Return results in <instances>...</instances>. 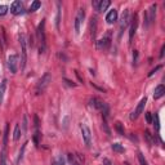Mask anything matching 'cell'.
<instances>
[{
	"label": "cell",
	"instance_id": "11",
	"mask_svg": "<svg viewBox=\"0 0 165 165\" xmlns=\"http://www.w3.org/2000/svg\"><path fill=\"white\" fill-rule=\"evenodd\" d=\"M110 44H111L110 35L103 36L102 39H99V40L97 41V49H99V50H106V49H108Z\"/></svg>",
	"mask_w": 165,
	"mask_h": 165
},
{
	"label": "cell",
	"instance_id": "4",
	"mask_svg": "<svg viewBox=\"0 0 165 165\" xmlns=\"http://www.w3.org/2000/svg\"><path fill=\"white\" fill-rule=\"evenodd\" d=\"M89 103H90V105H92L95 110L102 111V112H103V115H105V119L107 117V114H108V107H107V105H106V103L103 102V101H101L99 98H90Z\"/></svg>",
	"mask_w": 165,
	"mask_h": 165
},
{
	"label": "cell",
	"instance_id": "2",
	"mask_svg": "<svg viewBox=\"0 0 165 165\" xmlns=\"http://www.w3.org/2000/svg\"><path fill=\"white\" fill-rule=\"evenodd\" d=\"M50 83H52V75L49 72H45L44 75L41 76V79L39 80V83L36 85V94H43V93H44Z\"/></svg>",
	"mask_w": 165,
	"mask_h": 165
},
{
	"label": "cell",
	"instance_id": "22",
	"mask_svg": "<svg viewBox=\"0 0 165 165\" xmlns=\"http://www.w3.org/2000/svg\"><path fill=\"white\" fill-rule=\"evenodd\" d=\"M41 7V3L39 2V0H35L31 5H30V12H35V11H38L39 8Z\"/></svg>",
	"mask_w": 165,
	"mask_h": 165
},
{
	"label": "cell",
	"instance_id": "29",
	"mask_svg": "<svg viewBox=\"0 0 165 165\" xmlns=\"http://www.w3.org/2000/svg\"><path fill=\"white\" fill-rule=\"evenodd\" d=\"M116 130L119 132V134H121V135H124V128H123V125H121V123H116Z\"/></svg>",
	"mask_w": 165,
	"mask_h": 165
},
{
	"label": "cell",
	"instance_id": "34",
	"mask_svg": "<svg viewBox=\"0 0 165 165\" xmlns=\"http://www.w3.org/2000/svg\"><path fill=\"white\" fill-rule=\"evenodd\" d=\"M146 121H147V124H152V116H151L150 112L146 114Z\"/></svg>",
	"mask_w": 165,
	"mask_h": 165
},
{
	"label": "cell",
	"instance_id": "10",
	"mask_svg": "<svg viewBox=\"0 0 165 165\" xmlns=\"http://www.w3.org/2000/svg\"><path fill=\"white\" fill-rule=\"evenodd\" d=\"M67 159L70 165H81L84 163V159L81 158L80 154H68Z\"/></svg>",
	"mask_w": 165,
	"mask_h": 165
},
{
	"label": "cell",
	"instance_id": "3",
	"mask_svg": "<svg viewBox=\"0 0 165 165\" xmlns=\"http://www.w3.org/2000/svg\"><path fill=\"white\" fill-rule=\"evenodd\" d=\"M26 36L25 34L20 35V44H21V70H25L26 61H27V45H26Z\"/></svg>",
	"mask_w": 165,
	"mask_h": 165
},
{
	"label": "cell",
	"instance_id": "32",
	"mask_svg": "<svg viewBox=\"0 0 165 165\" xmlns=\"http://www.w3.org/2000/svg\"><path fill=\"white\" fill-rule=\"evenodd\" d=\"M0 165H5V151H2L0 154Z\"/></svg>",
	"mask_w": 165,
	"mask_h": 165
},
{
	"label": "cell",
	"instance_id": "18",
	"mask_svg": "<svg viewBox=\"0 0 165 165\" xmlns=\"http://www.w3.org/2000/svg\"><path fill=\"white\" fill-rule=\"evenodd\" d=\"M7 79H4L2 83H0V105L3 103V98H4V93H5V89H7Z\"/></svg>",
	"mask_w": 165,
	"mask_h": 165
},
{
	"label": "cell",
	"instance_id": "6",
	"mask_svg": "<svg viewBox=\"0 0 165 165\" xmlns=\"http://www.w3.org/2000/svg\"><path fill=\"white\" fill-rule=\"evenodd\" d=\"M85 18V11L84 8H80L79 11H77V14L75 17V32L79 34L80 32V27H81V23Z\"/></svg>",
	"mask_w": 165,
	"mask_h": 165
},
{
	"label": "cell",
	"instance_id": "16",
	"mask_svg": "<svg viewBox=\"0 0 165 165\" xmlns=\"http://www.w3.org/2000/svg\"><path fill=\"white\" fill-rule=\"evenodd\" d=\"M164 94H165V86H164V85H159V86H156V89H155L154 98H155V99H159V98L163 97Z\"/></svg>",
	"mask_w": 165,
	"mask_h": 165
},
{
	"label": "cell",
	"instance_id": "33",
	"mask_svg": "<svg viewBox=\"0 0 165 165\" xmlns=\"http://www.w3.org/2000/svg\"><path fill=\"white\" fill-rule=\"evenodd\" d=\"M99 3H101V0H94V2L92 3V7H93L97 12H98V8H99Z\"/></svg>",
	"mask_w": 165,
	"mask_h": 165
},
{
	"label": "cell",
	"instance_id": "26",
	"mask_svg": "<svg viewBox=\"0 0 165 165\" xmlns=\"http://www.w3.org/2000/svg\"><path fill=\"white\" fill-rule=\"evenodd\" d=\"M138 160H140V164H141V165H149V164H147V160L144 159V156H143L142 152L138 154Z\"/></svg>",
	"mask_w": 165,
	"mask_h": 165
},
{
	"label": "cell",
	"instance_id": "31",
	"mask_svg": "<svg viewBox=\"0 0 165 165\" xmlns=\"http://www.w3.org/2000/svg\"><path fill=\"white\" fill-rule=\"evenodd\" d=\"M8 12V7L7 5H0V16H5Z\"/></svg>",
	"mask_w": 165,
	"mask_h": 165
},
{
	"label": "cell",
	"instance_id": "35",
	"mask_svg": "<svg viewBox=\"0 0 165 165\" xmlns=\"http://www.w3.org/2000/svg\"><path fill=\"white\" fill-rule=\"evenodd\" d=\"M133 62H134V65H137V62H138V52L137 50L133 52Z\"/></svg>",
	"mask_w": 165,
	"mask_h": 165
},
{
	"label": "cell",
	"instance_id": "5",
	"mask_svg": "<svg viewBox=\"0 0 165 165\" xmlns=\"http://www.w3.org/2000/svg\"><path fill=\"white\" fill-rule=\"evenodd\" d=\"M80 129H81V134H83V140H84L85 146L90 147V144H92V132H90V129L88 128L86 124H81Z\"/></svg>",
	"mask_w": 165,
	"mask_h": 165
},
{
	"label": "cell",
	"instance_id": "7",
	"mask_svg": "<svg viewBox=\"0 0 165 165\" xmlns=\"http://www.w3.org/2000/svg\"><path fill=\"white\" fill-rule=\"evenodd\" d=\"M8 68L12 74H16L18 71V56L17 54H12L8 57Z\"/></svg>",
	"mask_w": 165,
	"mask_h": 165
},
{
	"label": "cell",
	"instance_id": "38",
	"mask_svg": "<svg viewBox=\"0 0 165 165\" xmlns=\"http://www.w3.org/2000/svg\"><path fill=\"white\" fill-rule=\"evenodd\" d=\"M164 52H165V45H163V47H161V52H160V58H163V57H164Z\"/></svg>",
	"mask_w": 165,
	"mask_h": 165
},
{
	"label": "cell",
	"instance_id": "20",
	"mask_svg": "<svg viewBox=\"0 0 165 165\" xmlns=\"http://www.w3.org/2000/svg\"><path fill=\"white\" fill-rule=\"evenodd\" d=\"M8 134H9V125H5V132H4V141H3V151H5L7 144H8Z\"/></svg>",
	"mask_w": 165,
	"mask_h": 165
},
{
	"label": "cell",
	"instance_id": "30",
	"mask_svg": "<svg viewBox=\"0 0 165 165\" xmlns=\"http://www.w3.org/2000/svg\"><path fill=\"white\" fill-rule=\"evenodd\" d=\"M53 165H65V160H63L62 156H58L57 160L53 163Z\"/></svg>",
	"mask_w": 165,
	"mask_h": 165
},
{
	"label": "cell",
	"instance_id": "13",
	"mask_svg": "<svg viewBox=\"0 0 165 165\" xmlns=\"http://www.w3.org/2000/svg\"><path fill=\"white\" fill-rule=\"evenodd\" d=\"M11 12L13 14H20L22 12V3L20 2V0H16V2L12 3V5H11Z\"/></svg>",
	"mask_w": 165,
	"mask_h": 165
},
{
	"label": "cell",
	"instance_id": "36",
	"mask_svg": "<svg viewBox=\"0 0 165 165\" xmlns=\"http://www.w3.org/2000/svg\"><path fill=\"white\" fill-rule=\"evenodd\" d=\"M160 68H161V66H156V67L154 68V70H151V72L149 74V76L151 77V76H152L154 74H156V71H159V70H160Z\"/></svg>",
	"mask_w": 165,
	"mask_h": 165
},
{
	"label": "cell",
	"instance_id": "24",
	"mask_svg": "<svg viewBox=\"0 0 165 165\" xmlns=\"http://www.w3.org/2000/svg\"><path fill=\"white\" fill-rule=\"evenodd\" d=\"M112 150H114L115 152H124V147L123 146H121L120 143H114V144H112Z\"/></svg>",
	"mask_w": 165,
	"mask_h": 165
},
{
	"label": "cell",
	"instance_id": "14",
	"mask_svg": "<svg viewBox=\"0 0 165 165\" xmlns=\"http://www.w3.org/2000/svg\"><path fill=\"white\" fill-rule=\"evenodd\" d=\"M106 21H107V23H114L115 21H117V11L115 9H111L108 13H107V16H106Z\"/></svg>",
	"mask_w": 165,
	"mask_h": 165
},
{
	"label": "cell",
	"instance_id": "37",
	"mask_svg": "<svg viewBox=\"0 0 165 165\" xmlns=\"http://www.w3.org/2000/svg\"><path fill=\"white\" fill-rule=\"evenodd\" d=\"M103 165H112L108 159H103Z\"/></svg>",
	"mask_w": 165,
	"mask_h": 165
},
{
	"label": "cell",
	"instance_id": "23",
	"mask_svg": "<svg viewBox=\"0 0 165 165\" xmlns=\"http://www.w3.org/2000/svg\"><path fill=\"white\" fill-rule=\"evenodd\" d=\"M144 137H146V140L149 141L150 144H154L155 143V137L149 132V130H146V132H144Z\"/></svg>",
	"mask_w": 165,
	"mask_h": 165
},
{
	"label": "cell",
	"instance_id": "8",
	"mask_svg": "<svg viewBox=\"0 0 165 165\" xmlns=\"http://www.w3.org/2000/svg\"><path fill=\"white\" fill-rule=\"evenodd\" d=\"M130 12L129 9H125L121 14V18H120V35L123 34V31L126 29V26L130 23Z\"/></svg>",
	"mask_w": 165,
	"mask_h": 165
},
{
	"label": "cell",
	"instance_id": "12",
	"mask_svg": "<svg viewBox=\"0 0 165 165\" xmlns=\"http://www.w3.org/2000/svg\"><path fill=\"white\" fill-rule=\"evenodd\" d=\"M137 26H138V17L137 14L133 16V20H132V23H130V30H129V40L132 43L134 35H135V31H137Z\"/></svg>",
	"mask_w": 165,
	"mask_h": 165
},
{
	"label": "cell",
	"instance_id": "25",
	"mask_svg": "<svg viewBox=\"0 0 165 165\" xmlns=\"http://www.w3.org/2000/svg\"><path fill=\"white\" fill-rule=\"evenodd\" d=\"M57 5H58V11H57V18H56V26H57V29H59V22H61V3H58Z\"/></svg>",
	"mask_w": 165,
	"mask_h": 165
},
{
	"label": "cell",
	"instance_id": "21",
	"mask_svg": "<svg viewBox=\"0 0 165 165\" xmlns=\"http://www.w3.org/2000/svg\"><path fill=\"white\" fill-rule=\"evenodd\" d=\"M20 137H21V126L17 124L16 128H14V134H13V140L14 141H18L20 140Z\"/></svg>",
	"mask_w": 165,
	"mask_h": 165
},
{
	"label": "cell",
	"instance_id": "27",
	"mask_svg": "<svg viewBox=\"0 0 165 165\" xmlns=\"http://www.w3.org/2000/svg\"><path fill=\"white\" fill-rule=\"evenodd\" d=\"M26 144H27V142H26L23 146H22V150L20 151V155H18V160H17V163H21V160H22V158H23V152H25V149H26Z\"/></svg>",
	"mask_w": 165,
	"mask_h": 165
},
{
	"label": "cell",
	"instance_id": "17",
	"mask_svg": "<svg viewBox=\"0 0 165 165\" xmlns=\"http://www.w3.org/2000/svg\"><path fill=\"white\" fill-rule=\"evenodd\" d=\"M95 34H97V20L92 18L90 20V36L93 40L95 39Z\"/></svg>",
	"mask_w": 165,
	"mask_h": 165
},
{
	"label": "cell",
	"instance_id": "39",
	"mask_svg": "<svg viewBox=\"0 0 165 165\" xmlns=\"http://www.w3.org/2000/svg\"><path fill=\"white\" fill-rule=\"evenodd\" d=\"M65 81L68 84V85H70V86H75V84L72 83V81H70V80H67V79H65Z\"/></svg>",
	"mask_w": 165,
	"mask_h": 165
},
{
	"label": "cell",
	"instance_id": "15",
	"mask_svg": "<svg viewBox=\"0 0 165 165\" xmlns=\"http://www.w3.org/2000/svg\"><path fill=\"white\" fill-rule=\"evenodd\" d=\"M156 4H152L151 7H150V11H147V17H149V22H150V25L155 21V18H156Z\"/></svg>",
	"mask_w": 165,
	"mask_h": 165
},
{
	"label": "cell",
	"instance_id": "9",
	"mask_svg": "<svg viewBox=\"0 0 165 165\" xmlns=\"http://www.w3.org/2000/svg\"><path fill=\"white\" fill-rule=\"evenodd\" d=\"M146 103H147V99H146V98H142L141 102L138 103V106L135 107V110L132 112V115H130V120H135V119H138V116H140V115L142 114V112H143Z\"/></svg>",
	"mask_w": 165,
	"mask_h": 165
},
{
	"label": "cell",
	"instance_id": "28",
	"mask_svg": "<svg viewBox=\"0 0 165 165\" xmlns=\"http://www.w3.org/2000/svg\"><path fill=\"white\" fill-rule=\"evenodd\" d=\"M27 130V116H23V124H22V133L25 134Z\"/></svg>",
	"mask_w": 165,
	"mask_h": 165
},
{
	"label": "cell",
	"instance_id": "19",
	"mask_svg": "<svg viewBox=\"0 0 165 165\" xmlns=\"http://www.w3.org/2000/svg\"><path fill=\"white\" fill-rule=\"evenodd\" d=\"M110 0H101V3H99V8H98V12H105L107 8L110 7Z\"/></svg>",
	"mask_w": 165,
	"mask_h": 165
},
{
	"label": "cell",
	"instance_id": "1",
	"mask_svg": "<svg viewBox=\"0 0 165 165\" xmlns=\"http://www.w3.org/2000/svg\"><path fill=\"white\" fill-rule=\"evenodd\" d=\"M36 36H38V41H39V53L43 54L47 49V38H45V20H41V22L39 23L38 29H36Z\"/></svg>",
	"mask_w": 165,
	"mask_h": 165
}]
</instances>
